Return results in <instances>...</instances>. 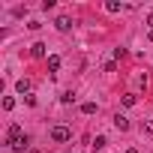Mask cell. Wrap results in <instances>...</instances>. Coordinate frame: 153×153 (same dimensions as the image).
I'll use <instances>...</instances> for the list:
<instances>
[{
  "label": "cell",
  "mask_w": 153,
  "mask_h": 153,
  "mask_svg": "<svg viewBox=\"0 0 153 153\" xmlns=\"http://www.w3.org/2000/svg\"><path fill=\"white\" fill-rule=\"evenodd\" d=\"M72 138V129L69 126H51V141L54 144H66Z\"/></svg>",
  "instance_id": "6da1fadb"
},
{
  "label": "cell",
  "mask_w": 153,
  "mask_h": 153,
  "mask_svg": "<svg viewBox=\"0 0 153 153\" xmlns=\"http://www.w3.org/2000/svg\"><path fill=\"white\" fill-rule=\"evenodd\" d=\"M9 150H15V153H24V150H27V153H30V150H33V147H30V135L24 132V135H21V138H18V141H15Z\"/></svg>",
  "instance_id": "7a4b0ae2"
},
{
  "label": "cell",
  "mask_w": 153,
  "mask_h": 153,
  "mask_svg": "<svg viewBox=\"0 0 153 153\" xmlns=\"http://www.w3.org/2000/svg\"><path fill=\"white\" fill-rule=\"evenodd\" d=\"M30 57H51V54H48V45H45V42H33V45H30Z\"/></svg>",
  "instance_id": "3957f363"
},
{
  "label": "cell",
  "mask_w": 153,
  "mask_h": 153,
  "mask_svg": "<svg viewBox=\"0 0 153 153\" xmlns=\"http://www.w3.org/2000/svg\"><path fill=\"white\" fill-rule=\"evenodd\" d=\"M21 135H24V132H21V126H18V123H12V126H9V132H6V144L12 147V144H15Z\"/></svg>",
  "instance_id": "277c9868"
},
{
  "label": "cell",
  "mask_w": 153,
  "mask_h": 153,
  "mask_svg": "<svg viewBox=\"0 0 153 153\" xmlns=\"http://www.w3.org/2000/svg\"><path fill=\"white\" fill-rule=\"evenodd\" d=\"M54 27H57L60 33H69V30H72V18H69V15H60V18L54 21Z\"/></svg>",
  "instance_id": "5b68a950"
},
{
  "label": "cell",
  "mask_w": 153,
  "mask_h": 153,
  "mask_svg": "<svg viewBox=\"0 0 153 153\" xmlns=\"http://www.w3.org/2000/svg\"><path fill=\"white\" fill-rule=\"evenodd\" d=\"M114 129H120V132H126V129H129V120H126L123 114H114Z\"/></svg>",
  "instance_id": "8992f818"
},
{
  "label": "cell",
  "mask_w": 153,
  "mask_h": 153,
  "mask_svg": "<svg viewBox=\"0 0 153 153\" xmlns=\"http://www.w3.org/2000/svg\"><path fill=\"white\" fill-rule=\"evenodd\" d=\"M15 90L27 96V93H30V81H27V78H18V81H15Z\"/></svg>",
  "instance_id": "52a82bcc"
},
{
  "label": "cell",
  "mask_w": 153,
  "mask_h": 153,
  "mask_svg": "<svg viewBox=\"0 0 153 153\" xmlns=\"http://www.w3.org/2000/svg\"><path fill=\"white\" fill-rule=\"evenodd\" d=\"M48 69H51V72H57V69H60V57H57V54H51V57H48Z\"/></svg>",
  "instance_id": "ba28073f"
},
{
  "label": "cell",
  "mask_w": 153,
  "mask_h": 153,
  "mask_svg": "<svg viewBox=\"0 0 153 153\" xmlns=\"http://www.w3.org/2000/svg\"><path fill=\"white\" fill-rule=\"evenodd\" d=\"M81 114H96V102H81Z\"/></svg>",
  "instance_id": "9c48e42d"
},
{
  "label": "cell",
  "mask_w": 153,
  "mask_h": 153,
  "mask_svg": "<svg viewBox=\"0 0 153 153\" xmlns=\"http://www.w3.org/2000/svg\"><path fill=\"white\" fill-rule=\"evenodd\" d=\"M105 144H108V141H105V135H96V138H93V144H90V147H93V150H102V147H105Z\"/></svg>",
  "instance_id": "30bf717a"
},
{
  "label": "cell",
  "mask_w": 153,
  "mask_h": 153,
  "mask_svg": "<svg viewBox=\"0 0 153 153\" xmlns=\"http://www.w3.org/2000/svg\"><path fill=\"white\" fill-rule=\"evenodd\" d=\"M105 9H108V12H120V9H123V3H117V0H108Z\"/></svg>",
  "instance_id": "8fae6325"
},
{
  "label": "cell",
  "mask_w": 153,
  "mask_h": 153,
  "mask_svg": "<svg viewBox=\"0 0 153 153\" xmlns=\"http://www.w3.org/2000/svg\"><path fill=\"white\" fill-rule=\"evenodd\" d=\"M60 102H63V105H72V102H75V93H72V90H66V93L60 96Z\"/></svg>",
  "instance_id": "7c38bea8"
},
{
  "label": "cell",
  "mask_w": 153,
  "mask_h": 153,
  "mask_svg": "<svg viewBox=\"0 0 153 153\" xmlns=\"http://www.w3.org/2000/svg\"><path fill=\"white\" fill-rule=\"evenodd\" d=\"M135 102H138V96H135V93H126V96H123V105H126V108H132Z\"/></svg>",
  "instance_id": "4fadbf2b"
},
{
  "label": "cell",
  "mask_w": 153,
  "mask_h": 153,
  "mask_svg": "<svg viewBox=\"0 0 153 153\" xmlns=\"http://www.w3.org/2000/svg\"><path fill=\"white\" fill-rule=\"evenodd\" d=\"M15 108V99L12 96H3V111H12Z\"/></svg>",
  "instance_id": "5bb4252c"
},
{
  "label": "cell",
  "mask_w": 153,
  "mask_h": 153,
  "mask_svg": "<svg viewBox=\"0 0 153 153\" xmlns=\"http://www.w3.org/2000/svg\"><path fill=\"white\" fill-rule=\"evenodd\" d=\"M126 57V48H114V60H123Z\"/></svg>",
  "instance_id": "9a60e30c"
},
{
  "label": "cell",
  "mask_w": 153,
  "mask_h": 153,
  "mask_svg": "<svg viewBox=\"0 0 153 153\" xmlns=\"http://www.w3.org/2000/svg\"><path fill=\"white\" fill-rule=\"evenodd\" d=\"M147 24H150V30H153V15H147Z\"/></svg>",
  "instance_id": "2e32d148"
},
{
  "label": "cell",
  "mask_w": 153,
  "mask_h": 153,
  "mask_svg": "<svg viewBox=\"0 0 153 153\" xmlns=\"http://www.w3.org/2000/svg\"><path fill=\"white\" fill-rule=\"evenodd\" d=\"M123 153H138V150H135V147H129V150H123Z\"/></svg>",
  "instance_id": "e0dca14e"
},
{
  "label": "cell",
  "mask_w": 153,
  "mask_h": 153,
  "mask_svg": "<svg viewBox=\"0 0 153 153\" xmlns=\"http://www.w3.org/2000/svg\"><path fill=\"white\" fill-rule=\"evenodd\" d=\"M30 153H42V150H36V147H33V150H30Z\"/></svg>",
  "instance_id": "ac0fdd59"
},
{
  "label": "cell",
  "mask_w": 153,
  "mask_h": 153,
  "mask_svg": "<svg viewBox=\"0 0 153 153\" xmlns=\"http://www.w3.org/2000/svg\"><path fill=\"white\" fill-rule=\"evenodd\" d=\"M150 42H153V30H150Z\"/></svg>",
  "instance_id": "d6986e66"
}]
</instances>
